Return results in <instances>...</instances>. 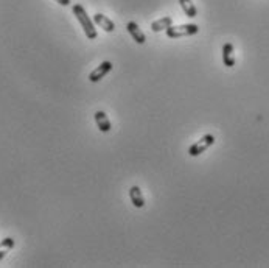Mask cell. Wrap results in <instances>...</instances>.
Masks as SVG:
<instances>
[{
  "instance_id": "6da1fadb",
  "label": "cell",
  "mask_w": 269,
  "mask_h": 268,
  "mask_svg": "<svg viewBox=\"0 0 269 268\" xmlns=\"http://www.w3.org/2000/svg\"><path fill=\"white\" fill-rule=\"evenodd\" d=\"M72 11H73V16L78 19V22H80V25L83 27L84 33H86V38L90 39V41H95L98 38V33H97V28H95V24L93 21H90V18L87 16L86 10L83 8L81 4H75L72 7Z\"/></svg>"
},
{
  "instance_id": "7a4b0ae2",
  "label": "cell",
  "mask_w": 269,
  "mask_h": 268,
  "mask_svg": "<svg viewBox=\"0 0 269 268\" xmlns=\"http://www.w3.org/2000/svg\"><path fill=\"white\" fill-rule=\"evenodd\" d=\"M199 31V27L196 24H182V25H171L165 30V35L170 39H178V38H187L193 36Z\"/></svg>"
},
{
  "instance_id": "3957f363",
  "label": "cell",
  "mask_w": 269,
  "mask_h": 268,
  "mask_svg": "<svg viewBox=\"0 0 269 268\" xmlns=\"http://www.w3.org/2000/svg\"><path fill=\"white\" fill-rule=\"evenodd\" d=\"M213 144H215V136L213 134H204L199 140H196L195 144L188 148V154L192 157H196V156L202 154L204 151H207Z\"/></svg>"
},
{
  "instance_id": "277c9868",
  "label": "cell",
  "mask_w": 269,
  "mask_h": 268,
  "mask_svg": "<svg viewBox=\"0 0 269 268\" xmlns=\"http://www.w3.org/2000/svg\"><path fill=\"white\" fill-rule=\"evenodd\" d=\"M112 62L110 61H103L100 66H97L95 67L92 72H90V75H89V81H92V83H98V81H101L103 78L112 70Z\"/></svg>"
},
{
  "instance_id": "5b68a950",
  "label": "cell",
  "mask_w": 269,
  "mask_h": 268,
  "mask_svg": "<svg viewBox=\"0 0 269 268\" xmlns=\"http://www.w3.org/2000/svg\"><path fill=\"white\" fill-rule=\"evenodd\" d=\"M93 24L98 25L100 28H103L106 33H112V31L115 30V24L114 21H110L107 16L101 14V13H97L93 16Z\"/></svg>"
},
{
  "instance_id": "8992f818",
  "label": "cell",
  "mask_w": 269,
  "mask_h": 268,
  "mask_svg": "<svg viewBox=\"0 0 269 268\" xmlns=\"http://www.w3.org/2000/svg\"><path fill=\"white\" fill-rule=\"evenodd\" d=\"M126 30H128V33L132 36V39L140 44V45H144L147 42V36L145 33L142 31V28L136 24V22H128V25H126Z\"/></svg>"
},
{
  "instance_id": "52a82bcc",
  "label": "cell",
  "mask_w": 269,
  "mask_h": 268,
  "mask_svg": "<svg viewBox=\"0 0 269 268\" xmlns=\"http://www.w3.org/2000/svg\"><path fill=\"white\" fill-rule=\"evenodd\" d=\"M95 119V123H97V128L101 131V133H109L110 128H112V125H110V120L107 117V114L104 111H97L93 116Z\"/></svg>"
},
{
  "instance_id": "ba28073f",
  "label": "cell",
  "mask_w": 269,
  "mask_h": 268,
  "mask_svg": "<svg viewBox=\"0 0 269 268\" xmlns=\"http://www.w3.org/2000/svg\"><path fill=\"white\" fill-rule=\"evenodd\" d=\"M129 198H131V203H132L134 208H137V209L145 208V197H144V194H142L139 186H132L129 189Z\"/></svg>"
},
{
  "instance_id": "9c48e42d",
  "label": "cell",
  "mask_w": 269,
  "mask_h": 268,
  "mask_svg": "<svg viewBox=\"0 0 269 268\" xmlns=\"http://www.w3.org/2000/svg\"><path fill=\"white\" fill-rule=\"evenodd\" d=\"M223 62L226 67H233L235 66V52H233V45L232 42H226L223 45Z\"/></svg>"
},
{
  "instance_id": "30bf717a",
  "label": "cell",
  "mask_w": 269,
  "mask_h": 268,
  "mask_svg": "<svg viewBox=\"0 0 269 268\" xmlns=\"http://www.w3.org/2000/svg\"><path fill=\"white\" fill-rule=\"evenodd\" d=\"M171 25H173V19L170 18V16H165V18H161V19L154 21L151 24V30L154 31V33H159V31H165Z\"/></svg>"
},
{
  "instance_id": "8fae6325",
  "label": "cell",
  "mask_w": 269,
  "mask_h": 268,
  "mask_svg": "<svg viewBox=\"0 0 269 268\" xmlns=\"http://www.w3.org/2000/svg\"><path fill=\"white\" fill-rule=\"evenodd\" d=\"M179 5H181V8L185 13L187 18L195 19L198 16V10H196V7H195V4L192 2V0H179Z\"/></svg>"
},
{
  "instance_id": "7c38bea8",
  "label": "cell",
  "mask_w": 269,
  "mask_h": 268,
  "mask_svg": "<svg viewBox=\"0 0 269 268\" xmlns=\"http://www.w3.org/2000/svg\"><path fill=\"white\" fill-rule=\"evenodd\" d=\"M14 245H16V242H14L13 237H7V239H4L2 242H0V260H2L10 253V251L14 248Z\"/></svg>"
},
{
  "instance_id": "4fadbf2b",
  "label": "cell",
  "mask_w": 269,
  "mask_h": 268,
  "mask_svg": "<svg viewBox=\"0 0 269 268\" xmlns=\"http://www.w3.org/2000/svg\"><path fill=\"white\" fill-rule=\"evenodd\" d=\"M55 2H58L61 7H70V4H72L70 0H55Z\"/></svg>"
}]
</instances>
